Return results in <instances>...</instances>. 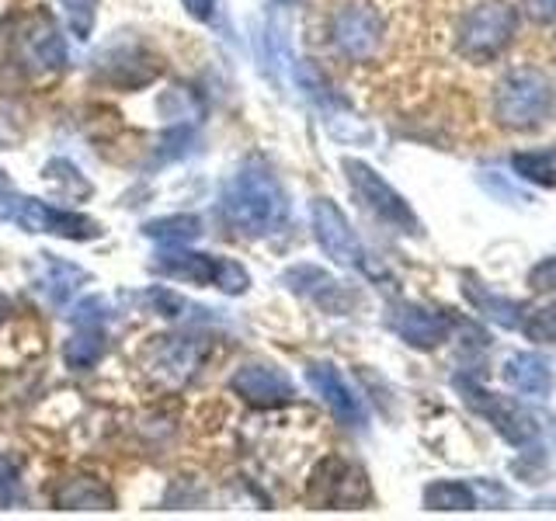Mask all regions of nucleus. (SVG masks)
<instances>
[{
  "label": "nucleus",
  "instance_id": "obj_9",
  "mask_svg": "<svg viewBox=\"0 0 556 521\" xmlns=\"http://www.w3.org/2000/svg\"><path fill=\"white\" fill-rule=\"evenodd\" d=\"M91 69H94V80L101 84L118 87V91H139V87L156 80L161 60L139 42H109L94 56Z\"/></svg>",
  "mask_w": 556,
  "mask_h": 521
},
{
  "label": "nucleus",
  "instance_id": "obj_25",
  "mask_svg": "<svg viewBox=\"0 0 556 521\" xmlns=\"http://www.w3.org/2000/svg\"><path fill=\"white\" fill-rule=\"evenodd\" d=\"M425 504L431 511H473L477 494L459 480H442V483H431L425 491Z\"/></svg>",
  "mask_w": 556,
  "mask_h": 521
},
{
  "label": "nucleus",
  "instance_id": "obj_4",
  "mask_svg": "<svg viewBox=\"0 0 556 521\" xmlns=\"http://www.w3.org/2000/svg\"><path fill=\"white\" fill-rule=\"evenodd\" d=\"M150 268L174 282H191V285H216L226 295H243L251 285V275L240 260L216 257V254H199V251H181L167 247L153 254Z\"/></svg>",
  "mask_w": 556,
  "mask_h": 521
},
{
  "label": "nucleus",
  "instance_id": "obj_29",
  "mask_svg": "<svg viewBox=\"0 0 556 521\" xmlns=\"http://www.w3.org/2000/svg\"><path fill=\"white\" fill-rule=\"evenodd\" d=\"M63 14L66 25L77 39H87L94 28V14H98V0H63Z\"/></svg>",
  "mask_w": 556,
  "mask_h": 521
},
{
  "label": "nucleus",
  "instance_id": "obj_21",
  "mask_svg": "<svg viewBox=\"0 0 556 521\" xmlns=\"http://www.w3.org/2000/svg\"><path fill=\"white\" fill-rule=\"evenodd\" d=\"M143 237H150L161 247H185V243L202 237V219L199 216H161L143 223Z\"/></svg>",
  "mask_w": 556,
  "mask_h": 521
},
{
  "label": "nucleus",
  "instance_id": "obj_34",
  "mask_svg": "<svg viewBox=\"0 0 556 521\" xmlns=\"http://www.w3.org/2000/svg\"><path fill=\"white\" fill-rule=\"evenodd\" d=\"M185 4V11L195 17V22H202V25H208L216 17V0H181Z\"/></svg>",
  "mask_w": 556,
  "mask_h": 521
},
{
  "label": "nucleus",
  "instance_id": "obj_20",
  "mask_svg": "<svg viewBox=\"0 0 556 521\" xmlns=\"http://www.w3.org/2000/svg\"><path fill=\"white\" fill-rule=\"evenodd\" d=\"M104 355V327H74V334L63 344V361L70 372L94 369Z\"/></svg>",
  "mask_w": 556,
  "mask_h": 521
},
{
  "label": "nucleus",
  "instance_id": "obj_8",
  "mask_svg": "<svg viewBox=\"0 0 556 521\" xmlns=\"http://www.w3.org/2000/svg\"><path fill=\"white\" fill-rule=\"evenodd\" d=\"M344 174H348V185L355 188V195L362 199V205L369 208L372 216H379L382 223H390L393 230H400V233H421V223H417L407 199L400 195V191L387 178H379L369 164L352 161V156H348Z\"/></svg>",
  "mask_w": 556,
  "mask_h": 521
},
{
  "label": "nucleus",
  "instance_id": "obj_19",
  "mask_svg": "<svg viewBox=\"0 0 556 521\" xmlns=\"http://www.w3.org/2000/svg\"><path fill=\"white\" fill-rule=\"evenodd\" d=\"M282 282L295 292L303 295V300H313L324 309H338V295H341V285L330 278L324 268H313V265H295L282 275Z\"/></svg>",
  "mask_w": 556,
  "mask_h": 521
},
{
  "label": "nucleus",
  "instance_id": "obj_5",
  "mask_svg": "<svg viewBox=\"0 0 556 521\" xmlns=\"http://www.w3.org/2000/svg\"><path fill=\"white\" fill-rule=\"evenodd\" d=\"M0 219L17 226L25 233H46V237H63V240H98L101 223L74 213V208L49 205L42 199L28 195H0Z\"/></svg>",
  "mask_w": 556,
  "mask_h": 521
},
{
  "label": "nucleus",
  "instance_id": "obj_16",
  "mask_svg": "<svg viewBox=\"0 0 556 521\" xmlns=\"http://www.w3.org/2000/svg\"><path fill=\"white\" fill-rule=\"evenodd\" d=\"M390 327L400 341H407L410 347H421V352H431V347H439L442 341H448V330H452V320L439 309H425V306H414V303H404L390 313Z\"/></svg>",
  "mask_w": 556,
  "mask_h": 521
},
{
  "label": "nucleus",
  "instance_id": "obj_14",
  "mask_svg": "<svg viewBox=\"0 0 556 521\" xmlns=\"http://www.w3.org/2000/svg\"><path fill=\"white\" fill-rule=\"evenodd\" d=\"M230 390L251 407H282L295 396L292 379L268 361H248L240 365L230 379Z\"/></svg>",
  "mask_w": 556,
  "mask_h": 521
},
{
  "label": "nucleus",
  "instance_id": "obj_26",
  "mask_svg": "<svg viewBox=\"0 0 556 521\" xmlns=\"http://www.w3.org/2000/svg\"><path fill=\"white\" fill-rule=\"evenodd\" d=\"M42 178H46L49 188H56L63 199H84V195H91V191H94L91 181H87L70 161H63V156H56V161H49L42 167Z\"/></svg>",
  "mask_w": 556,
  "mask_h": 521
},
{
  "label": "nucleus",
  "instance_id": "obj_2",
  "mask_svg": "<svg viewBox=\"0 0 556 521\" xmlns=\"http://www.w3.org/2000/svg\"><path fill=\"white\" fill-rule=\"evenodd\" d=\"M4 39L11 60L28 69L31 77H49V74H63L70 63V49L63 39L60 22L52 17V11L35 8L22 11L4 22Z\"/></svg>",
  "mask_w": 556,
  "mask_h": 521
},
{
  "label": "nucleus",
  "instance_id": "obj_32",
  "mask_svg": "<svg viewBox=\"0 0 556 521\" xmlns=\"http://www.w3.org/2000/svg\"><path fill=\"white\" fill-rule=\"evenodd\" d=\"M147 303L153 306V313H161V317H167V320H178L181 313L188 309V303L181 300V295L174 289H167V285H153L147 292Z\"/></svg>",
  "mask_w": 556,
  "mask_h": 521
},
{
  "label": "nucleus",
  "instance_id": "obj_36",
  "mask_svg": "<svg viewBox=\"0 0 556 521\" xmlns=\"http://www.w3.org/2000/svg\"><path fill=\"white\" fill-rule=\"evenodd\" d=\"M4 188H11V178H8L4 170H0V191H4Z\"/></svg>",
  "mask_w": 556,
  "mask_h": 521
},
{
  "label": "nucleus",
  "instance_id": "obj_1",
  "mask_svg": "<svg viewBox=\"0 0 556 521\" xmlns=\"http://www.w3.org/2000/svg\"><path fill=\"white\" fill-rule=\"evenodd\" d=\"M219 208L223 219L243 237H271L289 219V199L282 185L257 161H248L223 185Z\"/></svg>",
  "mask_w": 556,
  "mask_h": 521
},
{
  "label": "nucleus",
  "instance_id": "obj_10",
  "mask_svg": "<svg viewBox=\"0 0 556 521\" xmlns=\"http://www.w3.org/2000/svg\"><path fill=\"white\" fill-rule=\"evenodd\" d=\"M456 390L463 393V399L469 407H473L480 417H486V421L494 424V431L501 434L508 445H529L535 439V421L521 410L511 396H501V393H491L477 386L473 379H456Z\"/></svg>",
  "mask_w": 556,
  "mask_h": 521
},
{
  "label": "nucleus",
  "instance_id": "obj_35",
  "mask_svg": "<svg viewBox=\"0 0 556 521\" xmlns=\"http://www.w3.org/2000/svg\"><path fill=\"white\" fill-rule=\"evenodd\" d=\"M8 309H11V303H8V295H0V323H4V317H8Z\"/></svg>",
  "mask_w": 556,
  "mask_h": 521
},
{
  "label": "nucleus",
  "instance_id": "obj_6",
  "mask_svg": "<svg viewBox=\"0 0 556 521\" xmlns=\"http://www.w3.org/2000/svg\"><path fill=\"white\" fill-rule=\"evenodd\" d=\"M518 35V11L508 4H480L459 22V52L469 63L501 56Z\"/></svg>",
  "mask_w": 556,
  "mask_h": 521
},
{
  "label": "nucleus",
  "instance_id": "obj_23",
  "mask_svg": "<svg viewBox=\"0 0 556 521\" xmlns=\"http://www.w3.org/2000/svg\"><path fill=\"white\" fill-rule=\"evenodd\" d=\"M466 295H469V303H473L486 320H494V323H501V327H518L521 323V306L515 303V300H504V295H494V292H486V289H480L473 278H466Z\"/></svg>",
  "mask_w": 556,
  "mask_h": 521
},
{
  "label": "nucleus",
  "instance_id": "obj_28",
  "mask_svg": "<svg viewBox=\"0 0 556 521\" xmlns=\"http://www.w3.org/2000/svg\"><path fill=\"white\" fill-rule=\"evenodd\" d=\"M521 330H526V338L535 344H556V303L529 313V320L521 323Z\"/></svg>",
  "mask_w": 556,
  "mask_h": 521
},
{
  "label": "nucleus",
  "instance_id": "obj_30",
  "mask_svg": "<svg viewBox=\"0 0 556 521\" xmlns=\"http://www.w3.org/2000/svg\"><path fill=\"white\" fill-rule=\"evenodd\" d=\"M109 303L101 300V295H87V300H80L74 309L66 313V320L74 327H104L109 323Z\"/></svg>",
  "mask_w": 556,
  "mask_h": 521
},
{
  "label": "nucleus",
  "instance_id": "obj_13",
  "mask_svg": "<svg viewBox=\"0 0 556 521\" xmlns=\"http://www.w3.org/2000/svg\"><path fill=\"white\" fill-rule=\"evenodd\" d=\"M199 344L188 341V338H156L147 347V358H143V372L153 382L156 390H181L185 382L195 376L199 369Z\"/></svg>",
  "mask_w": 556,
  "mask_h": 521
},
{
  "label": "nucleus",
  "instance_id": "obj_37",
  "mask_svg": "<svg viewBox=\"0 0 556 521\" xmlns=\"http://www.w3.org/2000/svg\"><path fill=\"white\" fill-rule=\"evenodd\" d=\"M0 147H4V143H0Z\"/></svg>",
  "mask_w": 556,
  "mask_h": 521
},
{
  "label": "nucleus",
  "instance_id": "obj_27",
  "mask_svg": "<svg viewBox=\"0 0 556 521\" xmlns=\"http://www.w3.org/2000/svg\"><path fill=\"white\" fill-rule=\"evenodd\" d=\"M25 504V480H22V459L0 456V511Z\"/></svg>",
  "mask_w": 556,
  "mask_h": 521
},
{
  "label": "nucleus",
  "instance_id": "obj_33",
  "mask_svg": "<svg viewBox=\"0 0 556 521\" xmlns=\"http://www.w3.org/2000/svg\"><path fill=\"white\" fill-rule=\"evenodd\" d=\"M529 285L535 292H556V257L539 260V265L529 271Z\"/></svg>",
  "mask_w": 556,
  "mask_h": 521
},
{
  "label": "nucleus",
  "instance_id": "obj_31",
  "mask_svg": "<svg viewBox=\"0 0 556 521\" xmlns=\"http://www.w3.org/2000/svg\"><path fill=\"white\" fill-rule=\"evenodd\" d=\"M191 150H195V129L174 126V129L164 132V139H161V164H167V161H181V156H188Z\"/></svg>",
  "mask_w": 556,
  "mask_h": 521
},
{
  "label": "nucleus",
  "instance_id": "obj_11",
  "mask_svg": "<svg viewBox=\"0 0 556 521\" xmlns=\"http://www.w3.org/2000/svg\"><path fill=\"white\" fill-rule=\"evenodd\" d=\"M309 500L320 508H358L369 500V480L365 473L341 456H327L309 480Z\"/></svg>",
  "mask_w": 556,
  "mask_h": 521
},
{
  "label": "nucleus",
  "instance_id": "obj_24",
  "mask_svg": "<svg viewBox=\"0 0 556 521\" xmlns=\"http://www.w3.org/2000/svg\"><path fill=\"white\" fill-rule=\"evenodd\" d=\"M511 170L518 174V178L532 181V185L556 188V147L515 153V156H511Z\"/></svg>",
  "mask_w": 556,
  "mask_h": 521
},
{
  "label": "nucleus",
  "instance_id": "obj_3",
  "mask_svg": "<svg viewBox=\"0 0 556 521\" xmlns=\"http://www.w3.org/2000/svg\"><path fill=\"white\" fill-rule=\"evenodd\" d=\"M553 112V84L543 69H508L494 87V115L508 129H535Z\"/></svg>",
  "mask_w": 556,
  "mask_h": 521
},
{
  "label": "nucleus",
  "instance_id": "obj_22",
  "mask_svg": "<svg viewBox=\"0 0 556 521\" xmlns=\"http://www.w3.org/2000/svg\"><path fill=\"white\" fill-rule=\"evenodd\" d=\"M46 257V278H42V289L46 295L56 306H63L70 295H74L84 282H87V271H80L77 265H70V260H60L52 254H42Z\"/></svg>",
  "mask_w": 556,
  "mask_h": 521
},
{
  "label": "nucleus",
  "instance_id": "obj_7",
  "mask_svg": "<svg viewBox=\"0 0 556 521\" xmlns=\"http://www.w3.org/2000/svg\"><path fill=\"white\" fill-rule=\"evenodd\" d=\"M382 39H387V25L382 14L365 4V0H348L334 14H330V42L348 63H369L379 56Z\"/></svg>",
  "mask_w": 556,
  "mask_h": 521
},
{
  "label": "nucleus",
  "instance_id": "obj_15",
  "mask_svg": "<svg viewBox=\"0 0 556 521\" xmlns=\"http://www.w3.org/2000/svg\"><path fill=\"white\" fill-rule=\"evenodd\" d=\"M306 382H309L313 393L324 399V404L330 407V414H334L344 428H365V424H369L365 404L355 396V390L348 386L344 376L330 361H313L309 369H306Z\"/></svg>",
  "mask_w": 556,
  "mask_h": 521
},
{
  "label": "nucleus",
  "instance_id": "obj_18",
  "mask_svg": "<svg viewBox=\"0 0 556 521\" xmlns=\"http://www.w3.org/2000/svg\"><path fill=\"white\" fill-rule=\"evenodd\" d=\"M56 504L66 511H112L115 508V494L94 476H70L60 483Z\"/></svg>",
  "mask_w": 556,
  "mask_h": 521
},
{
  "label": "nucleus",
  "instance_id": "obj_17",
  "mask_svg": "<svg viewBox=\"0 0 556 521\" xmlns=\"http://www.w3.org/2000/svg\"><path fill=\"white\" fill-rule=\"evenodd\" d=\"M504 382H508L511 390L526 393V396H549L553 369L543 355L521 352V355H511L508 361H504Z\"/></svg>",
  "mask_w": 556,
  "mask_h": 521
},
{
  "label": "nucleus",
  "instance_id": "obj_12",
  "mask_svg": "<svg viewBox=\"0 0 556 521\" xmlns=\"http://www.w3.org/2000/svg\"><path fill=\"white\" fill-rule=\"evenodd\" d=\"M309 223L313 237H317L320 251L341 268H365V251L352 230V223L330 199H313L309 202Z\"/></svg>",
  "mask_w": 556,
  "mask_h": 521
}]
</instances>
